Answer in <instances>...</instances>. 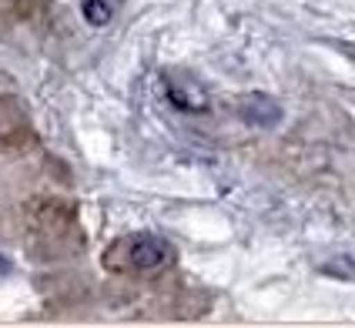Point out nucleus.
Listing matches in <instances>:
<instances>
[{"label":"nucleus","mask_w":355,"mask_h":328,"mask_svg":"<svg viewBox=\"0 0 355 328\" xmlns=\"http://www.w3.org/2000/svg\"><path fill=\"white\" fill-rule=\"evenodd\" d=\"M111 14H114L111 0H84V17L91 20V24H107Z\"/></svg>","instance_id":"obj_5"},{"label":"nucleus","mask_w":355,"mask_h":328,"mask_svg":"<svg viewBox=\"0 0 355 328\" xmlns=\"http://www.w3.org/2000/svg\"><path fill=\"white\" fill-rule=\"evenodd\" d=\"M0 268H3V261H0Z\"/></svg>","instance_id":"obj_6"},{"label":"nucleus","mask_w":355,"mask_h":328,"mask_svg":"<svg viewBox=\"0 0 355 328\" xmlns=\"http://www.w3.org/2000/svg\"><path fill=\"white\" fill-rule=\"evenodd\" d=\"M238 114H241V121L258 124V128H275L282 121V104L261 91H252V94L238 97Z\"/></svg>","instance_id":"obj_3"},{"label":"nucleus","mask_w":355,"mask_h":328,"mask_svg":"<svg viewBox=\"0 0 355 328\" xmlns=\"http://www.w3.org/2000/svg\"><path fill=\"white\" fill-rule=\"evenodd\" d=\"M171 261V245L151 232H131L114 238L104 254L101 265L107 271H124V275H144V271H158Z\"/></svg>","instance_id":"obj_1"},{"label":"nucleus","mask_w":355,"mask_h":328,"mask_svg":"<svg viewBox=\"0 0 355 328\" xmlns=\"http://www.w3.org/2000/svg\"><path fill=\"white\" fill-rule=\"evenodd\" d=\"M14 104H17V101L0 97V144H14L17 137H31L27 114H24L20 107H17V114H10V111H14Z\"/></svg>","instance_id":"obj_4"},{"label":"nucleus","mask_w":355,"mask_h":328,"mask_svg":"<svg viewBox=\"0 0 355 328\" xmlns=\"http://www.w3.org/2000/svg\"><path fill=\"white\" fill-rule=\"evenodd\" d=\"M164 91H168V101L181 107V111H205L208 107V91L198 84L191 74H184V71H171V74H164Z\"/></svg>","instance_id":"obj_2"}]
</instances>
